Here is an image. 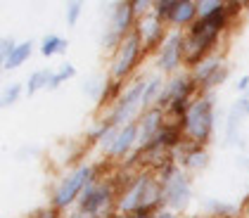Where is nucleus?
I'll return each mask as SVG.
<instances>
[{
	"label": "nucleus",
	"mask_w": 249,
	"mask_h": 218,
	"mask_svg": "<svg viewBox=\"0 0 249 218\" xmlns=\"http://www.w3.org/2000/svg\"><path fill=\"white\" fill-rule=\"evenodd\" d=\"M145 48H142V40L138 34H128L126 38L121 40V45L114 50V55L109 57V79L114 81H121V83H126V81L133 76L135 71H138V67H140V62L145 60Z\"/></svg>",
	"instance_id": "4"
},
{
	"label": "nucleus",
	"mask_w": 249,
	"mask_h": 218,
	"mask_svg": "<svg viewBox=\"0 0 249 218\" xmlns=\"http://www.w3.org/2000/svg\"><path fill=\"white\" fill-rule=\"evenodd\" d=\"M240 102H242V109H245V117H247V119H249V98H245V95H242V98H240Z\"/></svg>",
	"instance_id": "36"
},
{
	"label": "nucleus",
	"mask_w": 249,
	"mask_h": 218,
	"mask_svg": "<svg viewBox=\"0 0 249 218\" xmlns=\"http://www.w3.org/2000/svg\"><path fill=\"white\" fill-rule=\"evenodd\" d=\"M53 74L55 71H50V69H38V71H34L29 81H26V95L31 98V95H36L40 88H48L50 85V81H53Z\"/></svg>",
	"instance_id": "22"
},
{
	"label": "nucleus",
	"mask_w": 249,
	"mask_h": 218,
	"mask_svg": "<svg viewBox=\"0 0 249 218\" xmlns=\"http://www.w3.org/2000/svg\"><path fill=\"white\" fill-rule=\"evenodd\" d=\"M114 131V126L109 123V119L107 117H102V119H97L90 128H88V133H86V140L90 142V145H100L102 140L107 138L109 133Z\"/></svg>",
	"instance_id": "21"
},
{
	"label": "nucleus",
	"mask_w": 249,
	"mask_h": 218,
	"mask_svg": "<svg viewBox=\"0 0 249 218\" xmlns=\"http://www.w3.org/2000/svg\"><path fill=\"white\" fill-rule=\"evenodd\" d=\"M135 24H138V17H135L133 2H131V0H124V2H114V5H112L109 26H107V29H112L121 38H126L128 34L135 31Z\"/></svg>",
	"instance_id": "15"
},
{
	"label": "nucleus",
	"mask_w": 249,
	"mask_h": 218,
	"mask_svg": "<svg viewBox=\"0 0 249 218\" xmlns=\"http://www.w3.org/2000/svg\"><path fill=\"white\" fill-rule=\"evenodd\" d=\"M81 10H83V5L81 2H69L67 5V24L69 26H76V21H78V17H81Z\"/></svg>",
	"instance_id": "30"
},
{
	"label": "nucleus",
	"mask_w": 249,
	"mask_h": 218,
	"mask_svg": "<svg viewBox=\"0 0 249 218\" xmlns=\"http://www.w3.org/2000/svg\"><path fill=\"white\" fill-rule=\"evenodd\" d=\"M131 2H133V12L138 19L152 12V2H150V0H131Z\"/></svg>",
	"instance_id": "31"
},
{
	"label": "nucleus",
	"mask_w": 249,
	"mask_h": 218,
	"mask_svg": "<svg viewBox=\"0 0 249 218\" xmlns=\"http://www.w3.org/2000/svg\"><path fill=\"white\" fill-rule=\"evenodd\" d=\"M185 67V31H169L161 48L154 52V69L161 76H173Z\"/></svg>",
	"instance_id": "6"
},
{
	"label": "nucleus",
	"mask_w": 249,
	"mask_h": 218,
	"mask_svg": "<svg viewBox=\"0 0 249 218\" xmlns=\"http://www.w3.org/2000/svg\"><path fill=\"white\" fill-rule=\"evenodd\" d=\"M228 76H230V67H228V64H223V67H221V69H218V71H216V74H213V76L207 81V85L202 88V93H211L213 88H218L223 81L228 79Z\"/></svg>",
	"instance_id": "28"
},
{
	"label": "nucleus",
	"mask_w": 249,
	"mask_h": 218,
	"mask_svg": "<svg viewBox=\"0 0 249 218\" xmlns=\"http://www.w3.org/2000/svg\"><path fill=\"white\" fill-rule=\"evenodd\" d=\"M34 55V40H21L19 45L15 48V52H12V57L5 62L2 67H5V71H15V69H19L21 64H26L29 57Z\"/></svg>",
	"instance_id": "19"
},
{
	"label": "nucleus",
	"mask_w": 249,
	"mask_h": 218,
	"mask_svg": "<svg viewBox=\"0 0 249 218\" xmlns=\"http://www.w3.org/2000/svg\"><path fill=\"white\" fill-rule=\"evenodd\" d=\"M69 48V40L57 36V34H50L40 40V55L43 57H53V55H64Z\"/></svg>",
	"instance_id": "20"
},
{
	"label": "nucleus",
	"mask_w": 249,
	"mask_h": 218,
	"mask_svg": "<svg viewBox=\"0 0 249 218\" xmlns=\"http://www.w3.org/2000/svg\"><path fill=\"white\" fill-rule=\"evenodd\" d=\"M197 218H199V216H197Z\"/></svg>",
	"instance_id": "40"
},
{
	"label": "nucleus",
	"mask_w": 249,
	"mask_h": 218,
	"mask_svg": "<svg viewBox=\"0 0 249 218\" xmlns=\"http://www.w3.org/2000/svg\"><path fill=\"white\" fill-rule=\"evenodd\" d=\"M154 218H180V216H178L176 211H171V209H166V206H164V209H159V211L154 214Z\"/></svg>",
	"instance_id": "33"
},
{
	"label": "nucleus",
	"mask_w": 249,
	"mask_h": 218,
	"mask_svg": "<svg viewBox=\"0 0 249 218\" xmlns=\"http://www.w3.org/2000/svg\"><path fill=\"white\" fill-rule=\"evenodd\" d=\"M199 95V88H197V83L192 79L190 71H178V74H173L166 79V85H164V93H161V100H159V104L157 107H161V109H166L171 102L176 100H183V98H197Z\"/></svg>",
	"instance_id": "10"
},
{
	"label": "nucleus",
	"mask_w": 249,
	"mask_h": 218,
	"mask_svg": "<svg viewBox=\"0 0 249 218\" xmlns=\"http://www.w3.org/2000/svg\"><path fill=\"white\" fill-rule=\"evenodd\" d=\"M237 161H240L237 166H240L242 171H249V157H240V159H237Z\"/></svg>",
	"instance_id": "35"
},
{
	"label": "nucleus",
	"mask_w": 249,
	"mask_h": 218,
	"mask_svg": "<svg viewBox=\"0 0 249 218\" xmlns=\"http://www.w3.org/2000/svg\"><path fill=\"white\" fill-rule=\"evenodd\" d=\"M237 93H242V95L249 93V76H242V79L237 81Z\"/></svg>",
	"instance_id": "34"
},
{
	"label": "nucleus",
	"mask_w": 249,
	"mask_h": 218,
	"mask_svg": "<svg viewBox=\"0 0 249 218\" xmlns=\"http://www.w3.org/2000/svg\"><path fill=\"white\" fill-rule=\"evenodd\" d=\"M164 187V206L180 214L192 199V176H188L180 166H176L166 178H161Z\"/></svg>",
	"instance_id": "7"
},
{
	"label": "nucleus",
	"mask_w": 249,
	"mask_h": 218,
	"mask_svg": "<svg viewBox=\"0 0 249 218\" xmlns=\"http://www.w3.org/2000/svg\"><path fill=\"white\" fill-rule=\"evenodd\" d=\"M138 142H140V123H126L116 131V140L112 145V150L105 154L109 161H124V159H131L138 152Z\"/></svg>",
	"instance_id": "11"
},
{
	"label": "nucleus",
	"mask_w": 249,
	"mask_h": 218,
	"mask_svg": "<svg viewBox=\"0 0 249 218\" xmlns=\"http://www.w3.org/2000/svg\"><path fill=\"white\" fill-rule=\"evenodd\" d=\"M31 218H62L59 216V211L57 209H53V206H45V209H38L36 214Z\"/></svg>",
	"instance_id": "32"
},
{
	"label": "nucleus",
	"mask_w": 249,
	"mask_h": 218,
	"mask_svg": "<svg viewBox=\"0 0 249 218\" xmlns=\"http://www.w3.org/2000/svg\"><path fill=\"white\" fill-rule=\"evenodd\" d=\"M69 218H86V216H81L78 211H74V214H71V216H69Z\"/></svg>",
	"instance_id": "38"
},
{
	"label": "nucleus",
	"mask_w": 249,
	"mask_h": 218,
	"mask_svg": "<svg viewBox=\"0 0 249 218\" xmlns=\"http://www.w3.org/2000/svg\"><path fill=\"white\" fill-rule=\"evenodd\" d=\"M226 62H223V57L216 52V55H211V57H207V60L202 62V64H197L195 69H190V74H192V79H195V83H197V88H199V93H202V88L207 85V81L223 67Z\"/></svg>",
	"instance_id": "16"
},
{
	"label": "nucleus",
	"mask_w": 249,
	"mask_h": 218,
	"mask_svg": "<svg viewBox=\"0 0 249 218\" xmlns=\"http://www.w3.org/2000/svg\"><path fill=\"white\" fill-rule=\"evenodd\" d=\"M114 218H133V216H131V214H116Z\"/></svg>",
	"instance_id": "37"
},
{
	"label": "nucleus",
	"mask_w": 249,
	"mask_h": 218,
	"mask_svg": "<svg viewBox=\"0 0 249 218\" xmlns=\"http://www.w3.org/2000/svg\"><path fill=\"white\" fill-rule=\"evenodd\" d=\"M169 31H171V29L166 26V21L159 19L154 12L145 15V17H140L138 24H135V34L140 36L142 48H145V52H147V55H150V52H157V50L161 48V43L166 40Z\"/></svg>",
	"instance_id": "9"
},
{
	"label": "nucleus",
	"mask_w": 249,
	"mask_h": 218,
	"mask_svg": "<svg viewBox=\"0 0 249 218\" xmlns=\"http://www.w3.org/2000/svg\"><path fill=\"white\" fill-rule=\"evenodd\" d=\"M97 178H100V171L93 164H78V166H74L67 176H62L55 183V187L50 192V206L57 209L59 214L69 211L71 206L78 204V199L83 197L88 185L95 183Z\"/></svg>",
	"instance_id": "2"
},
{
	"label": "nucleus",
	"mask_w": 249,
	"mask_h": 218,
	"mask_svg": "<svg viewBox=\"0 0 249 218\" xmlns=\"http://www.w3.org/2000/svg\"><path fill=\"white\" fill-rule=\"evenodd\" d=\"M74 76H76V67H74V64H62L57 71L53 74V81H50V85H48V88H50V90H55V88H59L64 81H71Z\"/></svg>",
	"instance_id": "25"
},
{
	"label": "nucleus",
	"mask_w": 249,
	"mask_h": 218,
	"mask_svg": "<svg viewBox=\"0 0 249 218\" xmlns=\"http://www.w3.org/2000/svg\"><path fill=\"white\" fill-rule=\"evenodd\" d=\"M116 216V211H114V214H105V216H100V218H114Z\"/></svg>",
	"instance_id": "39"
},
{
	"label": "nucleus",
	"mask_w": 249,
	"mask_h": 218,
	"mask_svg": "<svg viewBox=\"0 0 249 218\" xmlns=\"http://www.w3.org/2000/svg\"><path fill=\"white\" fill-rule=\"evenodd\" d=\"M197 19H199V0H173L166 26L171 31H188Z\"/></svg>",
	"instance_id": "13"
},
{
	"label": "nucleus",
	"mask_w": 249,
	"mask_h": 218,
	"mask_svg": "<svg viewBox=\"0 0 249 218\" xmlns=\"http://www.w3.org/2000/svg\"><path fill=\"white\" fill-rule=\"evenodd\" d=\"M242 119H245V109H242V102L237 100L228 112V123H226V138L230 145H237V147L242 145L240 142V121Z\"/></svg>",
	"instance_id": "18"
},
{
	"label": "nucleus",
	"mask_w": 249,
	"mask_h": 218,
	"mask_svg": "<svg viewBox=\"0 0 249 218\" xmlns=\"http://www.w3.org/2000/svg\"><path fill=\"white\" fill-rule=\"evenodd\" d=\"M207 209H209L211 218H232V211H235L230 204L216 201V199H209V201H207Z\"/></svg>",
	"instance_id": "27"
},
{
	"label": "nucleus",
	"mask_w": 249,
	"mask_h": 218,
	"mask_svg": "<svg viewBox=\"0 0 249 218\" xmlns=\"http://www.w3.org/2000/svg\"><path fill=\"white\" fill-rule=\"evenodd\" d=\"M145 81L147 79H135L133 85H126L124 95L119 98L112 109L105 112V117L109 119V123L114 128H121L126 123H133L140 119L142 114V95H145Z\"/></svg>",
	"instance_id": "5"
},
{
	"label": "nucleus",
	"mask_w": 249,
	"mask_h": 218,
	"mask_svg": "<svg viewBox=\"0 0 249 218\" xmlns=\"http://www.w3.org/2000/svg\"><path fill=\"white\" fill-rule=\"evenodd\" d=\"M150 178H152V171L142 168L140 173H133L124 183V187L119 190V197H116V214H131L133 216L135 211L145 204Z\"/></svg>",
	"instance_id": "8"
},
{
	"label": "nucleus",
	"mask_w": 249,
	"mask_h": 218,
	"mask_svg": "<svg viewBox=\"0 0 249 218\" xmlns=\"http://www.w3.org/2000/svg\"><path fill=\"white\" fill-rule=\"evenodd\" d=\"M116 190L114 180L109 178H97L95 183L88 185V190L83 192V197L78 199L76 211L86 218H100L105 214H114L116 211Z\"/></svg>",
	"instance_id": "3"
},
{
	"label": "nucleus",
	"mask_w": 249,
	"mask_h": 218,
	"mask_svg": "<svg viewBox=\"0 0 249 218\" xmlns=\"http://www.w3.org/2000/svg\"><path fill=\"white\" fill-rule=\"evenodd\" d=\"M223 10H226V2H218V0H199V17H202V19H209V17L223 12Z\"/></svg>",
	"instance_id": "26"
},
{
	"label": "nucleus",
	"mask_w": 249,
	"mask_h": 218,
	"mask_svg": "<svg viewBox=\"0 0 249 218\" xmlns=\"http://www.w3.org/2000/svg\"><path fill=\"white\" fill-rule=\"evenodd\" d=\"M140 142H138V150H147L154 142V138L159 135V131L166 126V112L161 107H152V109H145L140 114Z\"/></svg>",
	"instance_id": "14"
},
{
	"label": "nucleus",
	"mask_w": 249,
	"mask_h": 218,
	"mask_svg": "<svg viewBox=\"0 0 249 218\" xmlns=\"http://www.w3.org/2000/svg\"><path fill=\"white\" fill-rule=\"evenodd\" d=\"M176 161L178 166L188 173V176H195V173H202L211 161L209 147H202V145H192V142H185L176 154Z\"/></svg>",
	"instance_id": "12"
},
{
	"label": "nucleus",
	"mask_w": 249,
	"mask_h": 218,
	"mask_svg": "<svg viewBox=\"0 0 249 218\" xmlns=\"http://www.w3.org/2000/svg\"><path fill=\"white\" fill-rule=\"evenodd\" d=\"M164 85H166V79L161 74H152L145 81V95H142V112L145 109H152L159 104L161 100V93H164Z\"/></svg>",
	"instance_id": "17"
},
{
	"label": "nucleus",
	"mask_w": 249,
	"mask_h": 218,
	"mask_svg": "<svg viewBox=\"0 0 249 218\" xmlns=\"http://www.w3.org/2000/svg\"><path fill=\"white\" fill-rule=\"evenodd\" d=\"M105 85H107V79H97V76H90V79L83 81V95L90 100H97L100 102V98H102V93H105Z\"/></svg>",
	"instance_id": "24"
},
{
	"label": "nucleus",
	"mask_w": 249,
	"mask_h": 218,
	"mask_svg": "<svg viewBox=\"0 0 249 218\" xmlns=\"http://www.w3.org/2000/svg\"><path fill=\"white\" fill-rule=\"evenodd\" d=\"M21 95H26V83H10V85H5V90L0 95V104L12 107L21 100Z\"/></svg>",
	"instance_id": "23"
},
{
	"label": "nucleus",
	"mask_w": 249,
	"mask_h": 218,
	"mask_svg": "<svg viewBox=\"0 0 249 218\" xmlns=\"http://www.w3.org/2000/svg\"><path fill=\"white\" fill-rule=\"evenodd\" d=\"M183 135L192 145L209 147L213 138V126H216V100L213 93H199L192 100L190 109L183 119Z\"/></svg>",
	"instance_id": "1"
},
{
	"label": "nucleus",
	"mask_w": 249,
	"mask_h": 218,
	"mask_svg": "<svg viewBox=\"0 0 249 218\" xmlns=\"http://www.w3.org/2000/svg\"><path fill=\"white\" fill-rule=\"evenodd\" d=\"M19 43L15 38H10V36H5V38L0 40V60H2V64L12 57V52H15V48H17Z\"/></svg>",
	"instance_id": "29"
}]
</instances>
